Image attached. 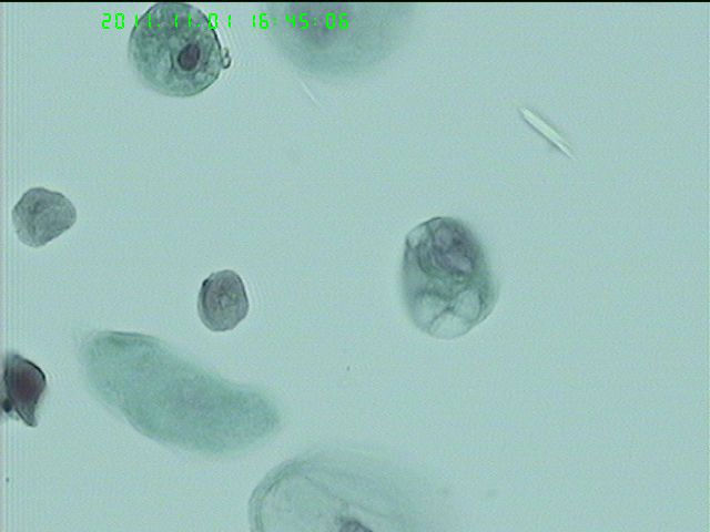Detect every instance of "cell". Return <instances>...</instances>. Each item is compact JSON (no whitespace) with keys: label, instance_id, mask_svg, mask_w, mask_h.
<instances>
[{"label":"cell","instance_id":"1","mask_svg":"<svg viewBox=\"0 0 710 532\" xmlns=\"http://www.w3.org/2000/svg\"><path fill=\"white\" fill-rule=\"evenodd\" d=\"M405 303L427 334H465L491 308L495 287L484 247L463 222L438 216L414 227L402 263Z\"/></svg>","mask_w":710,"mask_h":532},{"label":"cell","instance_id":"2","mask_svg":"<svg viewBox=\"0 0 710 532\" xmlns=\"http://www.w3.org/2000/svg\"><path fill=\"white\" fill-rule=\"evenodd\" d=\"M128 54L145 85L174 98L200 94L231 64L207 16L185 2L151 6L131 30Z\"/></svg>","mask_w":710,"mask_h":532},{"label":"cell","instance_id":"3","mask_svg":"<svg viewBox=\"0 0 710 532\" xmlns=\"http://www.w3.org/2000/svg\"><path fill=\"white\" fill-rule=\"evenodd\" d=\"M291 18L305 63L322 73L356 71L393 45L408 4H295Z\"/></svg>","mask_w":710,"mask_h":532},{"label":"cell","instance_id":"4","mask_svg":"<svg viewBox=\"0 0 710 532\" xmlns=\"http://www.w3.org/2000/svg\"><path fill=\"white\" fill-rule=\"evenodd\" d=\"M18 238L31 247H41L71 228L77 209L62 193L44 187L24 192L12 208Z\"/></svg>","mask_w":710,"mask_h":532},{"label":"cell","instance_id":"5","mask_svg":"<svg viewBox=\"0 0 710 532\" xmlns=\"http://www.w3.org/2000/svg\"><path fill=\"white\" fill-rule=\"evenodd\" d=\"M248 307L244 283L235 272L220 270L203 280L197 311L210 330H232L246 317Z\"/></svg>","mask_w":710,"mask_h":532},{"label":"cell","instance_id":"6","mask_svg":"<svg viewBox=\"0 0 710 532\" xmlns=\"http://www.w3.org/2000/svg\"><path fill=\"white\" fill-rule=\"evenodd\" d=\"M45 389L47 377L40 367L17 352L4 356L1 406L6 416L37 427Z\"/></svg>","mask_w":710,"mask_h":532}]
</instances>
